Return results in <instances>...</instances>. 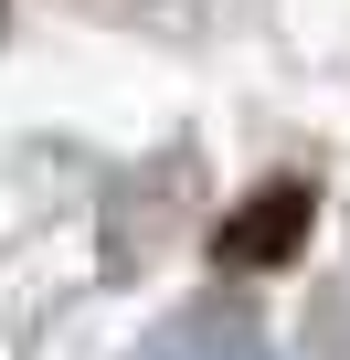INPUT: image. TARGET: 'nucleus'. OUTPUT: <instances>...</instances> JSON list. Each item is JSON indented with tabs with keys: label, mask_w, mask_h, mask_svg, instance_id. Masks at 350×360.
I'll return each mask as SVG.
<instances>
[{
	"label": "nucleus",
	"mask_w": 350,
	"mask_h": 360,
	"mask_svg": "<svg viewBox=\"0 0 350 360\" xmlns=\"http://www.w3.org/2000/svg\"><path fill=\"white\" fill-rule=\"evenodd\" d=\"M297 233H308V191H297V180H276V191H255V212L223 233V255H234V265H255V255H287Z\"/></svg>",
	"instance_id": "1"
}]
</instances>
